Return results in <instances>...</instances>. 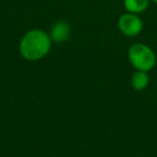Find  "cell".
I'll use <instances>...</instances> for the list:
<instances>
[{
    "instance_id": "obj_1",
    "label": "cell",
    "mask_w": 157,
    "mask_h": 157,
    "mask_svg": "<svg viewBox=\"0 0 157 157\" xmlns=\"http://www.w3.org/2000/svg\"><path fill=\"white\" fill-rule=\"evenodd\" d=\"M52 39L41 29H31L23 36L20 42V53L27 60H39L51 51Z\"/></svg>"
},
{
    "instance_id": "obj_2",
    "label": "cell",
    "mask_w": 157,
    "mask_h": 157,
    "mask_svg": "<svg viewBox=\"0 0 157 157\" xmlns=\"http://www.w3.org/2000/svg\"><path fill=\"white\" fill-rule=\"evenodd\" d=\"M130 63L140 71L148 72L156 65V55L154 51L144 43H135L128 50Z\"/></svg>"
},
{
    "instance_id": "obj_3",
    "label": "cell",
    "mask_w": 157,
    "mask_h": 157,
    "mask_svg": "<svg viewBox=\"0 0 157 157\" xmlns=\"http://www.w3.org/2000/svg\"><path fill=\"white\" fill-rule=\"evenodd\" d=\"M117 26L121 33L126 37H137L143 30V22L140 16L129 12L120 16Z\"/></svg>"
},
{
    "instance_id": "obj_4",
    "label": "cell",
    "mask_w": 157,
    "mask_h": 157,
    "mask_svg": "<svg viewBox=\"0 0 157 157\" xmlns=\"http://www.w3.org/2000/svg\"><path fill=\"white\" fill-rule=\"evenodd\" d=\"M71 33L70 25L65 21H58L52 26L50 37L55 43H63L67 41Z\"/></svg>"
},
{
    "instance_id": "obj_5",
    "label": "cell",
    "mask_w": 157,
    "mask_h": 157,
    "mask_svg": "<svg viewBox=\"0 0 157 157\" xmlns=\"http://www.w3.org/2000/svg\"><path fill=\"white\" fill-rule=\"evenodd\" d=\"M148 84H150V76L147 72L137 70L131 76V86L137 92L144 90L148 86Z\"/></svg>"
},
{
    "instance_id": "obj_6",
    "label": "cell",
    "mask_w": 157,
    "mask_h": 157,
    "mask_svg": "<svg viewBox=\"0 0 157 157\" xmlns=\"http://www.w3.org/2000/svg\"><path fill=\"white\" fill-rule=\"evenodd\" d=\"M151 0H124V7L127 12L141 14L148 8Z\"/></svg>"
},
{
    "instance_id": "obj_7",
    "label": "cell",
    "mask_w": 157,
    "mask_h": 157,
    "mask_svg": "<svg viewBox=\"0 0 157 157\" xmlns=\"http://www.w3.org/2000/svg\"><path fill=\"white\" fill-rule=\"evenodd\" d=\"M151 1H152V2H154V3H156V5H157V0H151Z\"/></svg>"
}]
</instances>
